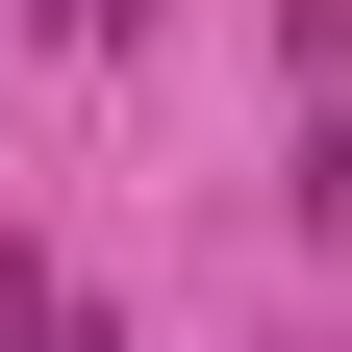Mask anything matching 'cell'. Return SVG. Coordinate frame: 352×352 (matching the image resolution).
I'll return each instance as SVG.
<instances>
[{"mask_svg": "<svg viewBox=\"0 0 352 352\" xmlns=\"http://www.w3.org/2000/svg\"><path fill=\"white\" fill-rule=\"evenodd\" d=\"M277 51H302V76H327V101H352V0H277Z\"/></svg>", "mask_w": 352, "mask_h": 352, "instance_id": "7a4b0ae2", "label": "cell"}, {"mask_svg": "<svg viewBox=\"0 0 352 352\" xmlns=\"http://www.w3.org/2000/svg\"><path fill=\"white\" fill-rule=\"evenodd\" d=\"M0 352H101V327H76V302L25 277V252H0Z\"/></svg>", "mask_w": 352, "mask_h": 352, "instance_id": "6da1fadb", "label": "cell"}]
</instances>
